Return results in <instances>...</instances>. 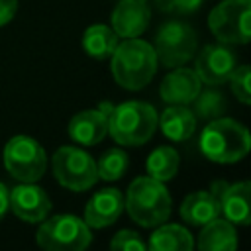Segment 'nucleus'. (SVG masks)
I'll list each match as a JSON object with an SVG mask.
<instances>
[{
	"label": "nucleus",
	"mask_w": 251,
	"mask_h": 251,
	"mask_svg": "<svg viewBox=\"0 0 251 251\" xmlns=\"http://www.w3.org/2000/svg\"><path fill=\"white\" fill-rule=\"evenodd\" d=\"M157 71V55L153 45L137 37H129L116 45L112 53V75L116 82L127 90L147 86Z\"/></svg>",
	"instance_id": "nucleus-1"
},
{
	"label": "nucleus",
	"mask_w": 251,
	"mask_h": 251,
	"mask_svg": "<svg viewBox=\"0 0 251 251\" xmlns=\"http://www.w3.org/2000/svg\"><path fill=\"white\" fill-rule=\"evenodd\" d=\"M171 204L169 190L153 176L135 178L127 188V196L124 198V208L141 227H155L163 224L171 214Z\"/></svg>",
	"instance_id": "nucleus-2"
},
{
	"label": "nucleus",
	"mask_w": 251,
	"mask_h": 251,
	"mask_svg": "<svg viewBox=\"0 0 251 251\" xmlns=\"http://www.w3.org/2000/svg\"><path fill=\"white\" fill-rule=\"evenodd\" d=\"M251 135L235 120L216 118L208 124L200 135L202 153L214 163H235L249 153Z\"/></svg>",
	"instance_id": "nucleus-3"
},
{
	"label": "nucleus",
	"mask_w": 251,
	"mask_h": 251,
	"mask_svg": "<svg viewBox=\"0 0 251 251\" xmlns=\"http://www.w3.org/2000/svg\"><path fill=\"white\" fill-rule=\"evenodd\" d=\"M157 129V112L147 102H124L108 116V131L120 145H143Z\"/></svg>",
	"instance_id": "nucleus-4"
},
{
	"label": "nucleus",
	"mask_w": 251,
	"mask_h": 251,
	"mask_svg": "<svg viewBox=\"0 0 251 251\" xmlns=\"http://www.w3.org/2000/svg\"><path fill=\"white\" fill-rule=\"evenodd\" d=\"M37 245L47 251H82L90 245V229L84 220L63 214L45 220L37 229Z\"/></svg>",
	"instance_id": "nucleus-5"
},
{
	"label": "nucleus",
	"mask_w": 251,
	"mask_h": 251,
	"mask_svg": "<svg viewBox=\"0 0 251 251\" xmlns=\"http://www.w3.org/2000/svg\"><path fill=\"white\" fill-rule=\"evenodd\" d=\"M51 165H53L55 178L69 190L82 192V190H88L98 180L94 159L78 147L65 145L57 149Z\"/></svg>",
	"instance_id": "nucleus-6"
},
{
	"label": "nucleus",
	"mask_w": 251,
	"mask_h": 251,
	"mask_svg": "<svg viewBox=\"0 0 251 251\" xmlns=\"http://www.w3.org/2000/svg\"><path fill=\"white\" fill-rule=\"evenodd\" d=\"M4 165L14 178L22 182H35L45 173L47 157L33 137L16 135L4 147Z\"/></svg>",
	"instance_id": "nucleus-7"
},
{
	"label": "nucleus",
	"mask_w": 251,
	"mask_h": 251,
	"mask_svg": "<svg viewBox=\"0 0 251 251\" xmlns=\"http://www.w3.org/2000/svg\"><path fill=\"white\" fill-rule=\"evenodd\" d=\"M249 18V0H224L210 12L208 25L222 43H247L251 37Z\"/></svg>",
	"instance_id": "nucleus-8"
},
{
	"label": "nucleus",
	"mask_w": 251,
	"mask_h": 251,
	"mask_svg": "<svg viewBox=\"0 0 251 251\" xmlns=\"http://www.w3.org/2000/svg\"><path fill=\"white\" fill-rule=\"evenodd\" d=\"M155 55L165 67H180L196 53V33L194 27L173 20L161 25L155 35Z\"/></svg>",
	"instance_id": "nucleus-9"
},
{
	"label": "nucleus",
	"mask_w": 251,
	"mask_h": 251,
	"mask_svg": "<svg viewBox=\"0 0 251 251\" xmlns=\"http://www.w3.org/2000/svg\"><path fill=\"white\" fill-rule=\"evenodd\" d=\"M218 202H220V214L226 216L227 222L235 226H247L251 222V208H249V194H251V184L245 182H235L227 184L224 180H216L210 190Z\"/></svg>",
	"instance_id": "nucleus-10"
},
{
	"label": "nucleus",
	"mask_w": 251,
	"mask_h": 251,
	"mask_svg": "<svg viewBox=\"0 0 251 251\" xmlns=\"http://www.w3.org/2000/svg\"><path fill=\"white\" fill-rule=\"evenodd\" d=\"M235 67H237L235 53L229 47L218 43V45H206L198 53L194 73L198 75L200 82L214 86V84H224Z\"/></svg>",
	"instance_id": "nucleus-11"
},
{
	"label": "nucleus",
	"mask_w": 251,
	"mask_h": 251,
	"mask_svg": "<svg viewBox=\"0 0 251 251\" xmlns=\"http://www.w3.org/2000/svg\"><path fill=\"white\" fill-rule=\"evenodd\" d=\"M8 204L12 212L27 224L43 222L47 218V212L51 210L47 194L33 182H24L12 188V192H8Z\"/></svg>",
	"instance_id": "nucleus-12"
},
{
	"label": "nucleus",
	"mask_w": 251,
	"mask_h": 251,
	"mask_svg": "<svg viewBox=\"0 0 251 251\" xmlns=\"http://www.w3.org/2000/svg\"><path fill=\"white\" fill-rule=\"evenodd\" d=\"M151 20V10L145 0H120L112 12V29L118 37L129 39L141 35Z\"/></svg>",
	"instance_id": "nucleus-13"
},
{
	"label": "nucleus",
	"mask_w": 251,
	"mask_h": 251,
	"mask_svg": "<svg viewBox=\"0 0 251 251\" xmlns=\"http://www.w3.org/2000/svg\"><path fill=\"white\" fill-rule=\"evenodd\" d=\"M122 212H124V194L118 188H102L88 200L84 210V222L88 227L102 229L112 226Z\"/></svg>",
	"instance_id": "nucleus-14"
},
{
	"label": "nucleus",
	"mask_w": 251,
	"mask_h": 251,
	"mask_svg": "<svg viewBox=\"0 0 251 251\" xmlns=\"http://www.w3.org/2000/svg\"><path fill=\"white\" fill-rule=\"evenodd\" d=\"M200 84L202 82L194 71L178 67L163 78L159 92L167 104H188L200 92Z\"/></svg>",
	"instance_id": "nucleus-15"
},
{
	"label": "nucleus",
	"mask_w": 251,
	"mask_h": 251,
	"mask_svg": "<svg viewBox=\"0 0 251 251\" xmlns=\"http://www.w3.org/2000/svg\"><path fill=\"white\" fill-rule=\"evenodd\" d=\"M108 133V114L104 110H84L69 122V135L82 145H96Z\"/></svg>",
	"instance_id": "nucleus-16"
},
{
	"label": "nucleus",
	"mask_w": 251,
	"mask_h": 251,
	"mask_svg": "<svg viewBox=\"0 0 251 251\" xmlns=\"http://www.w3.org/2000/svg\"><path fill=\"white\" fill-rule=\"evenodd\" d=\"M237 247V233L231 222L214 218L202 226L198 235V249L202 251H231Z\"/></svg>",
	"instance_id": "nucleus-17"
},
{
	"label": "nucleus",
	"mask_w": 251,
	"mask_h": 251,
	"mask_svg": "<svg viewBox=\"0 0 251 251\" xmlns=\"http://www.w3.org/2000/svg\"><path fill=\"white\" fill-rule=\"evenodd\" d=\"M180 216L190 226H204L220 216V202L210 190L188 194L180 204Z\"/></svg>",
	"instance_id": "nucleus-18"
},
{
	"label": "nucleus",
	"mask_w": 251,
	"mask_h": 251,
	"mask_svg": "<svg viewBox=\"0 0 251 251\" xmlns=\"http://www.w3.org/2000/svg\"><path fill=\"white\" fill-rule=\"evenodd\" d=\"M163 133L173 141H186L196 129V116L184 104H171L159 120Z\"/></svg>",
	"instance_id": "nucleus-19"
},
{
	"label": "nucleus",
	"mask_w": 251,
	"mask_h": 251,
	"mask_svg": "<svg viewBox=\"0 0 251 251\" xmlns=\"http://www.w3.org/2000/svg\"><path fill=\"white\" fill-rule=\"evenodd\" d=\"M194 245L192 235L188 229L176 224L161 226L157 227L149 237V249L151 251H190Z\"/></svg>",
	"instance_id": "nucleus-20"
},
{
	"label": "nucleus",
	"mask_w": 251,
	"mask_h": 251,
	"mask_svg": "<svg viewBox=\"0 0 251 251\" xmlns=\"http://www.w3.org/2000/svg\"><path fill=\"white\" fill-rule=\"evenodd\" d=\"M116 45H118L116 31L104 24H94L86 27L82 35V47L94 59H108L114 53Z\"/></svg>",
	"instance_id": "nucleus-21"
},
{
	"label": "nucleus",
	"mask_w": 251,
	"mask_h": 251,
	"mask_svg": "<svg viewBox=\"0 0 251 251\" xmlns=\"http://www.w3.org/2000/svg\"><path fill=\"white\" fill-rule=\"evenodd\" d=\"M178 171V153L169 147V145H161L157 147L149 159H147V173L149 176L165 182L171 180Z\"/></svg>",
	"instance_id": "nucleus-22"
},
{
	"label": "nucleus",
	"mask_w": 251,
	"mask_h": 251,
	"mask_svg": "<svg viewBox=\"0 0 251 251\" xmlns=\"http://www.w3.org/2000/svg\"><path fill=\"white\" fill-rule=\"evenodd\" d=\"M192 102H194V112L192 114L202 118V120H216L227 110L226 96L220 90H214V88L198 92Z\"/></svg>",
	"instance_id": "nucleus-23"
},
{
	"label": "nucleus",
	"mask_w": 251,
	"mask_h": 251,
	"mask_svg": "<svg viewBox=\"0 0 251 251\" xmlns=\"http://www.w3.org/2000/svg\"><path fill=\"white\" fill-rule=\"evenodd\" d=\"M127 169V155L122 149H108L100 161L96 163L98 178L102 180H118Z\"/></svg>",
	"instance_id": "nucleus-24"
},
{
	"label": "nucleus",
	"mask_w": 251,
	"mask_h": 251,
	"mask_svg": "<svg viewBox=\"0 0 251 251\" xmlns=\"http://www.w3.org/2000/svg\"><path fill=\"white\" fill-rule=\"evenodd\" d=\"M249 78H251V71L247 65L235 67L233 73L229 75V84H231V92L235 94V98L243 104L251 102V90H249Z\"/></svg>",
	"instance_id": "nucleus-25"
},
{
	"label": "nucleus",
	"mask_w": 251,
	"mask_h": 251,
	"mask_svg": "<svg viewBox=\"0 0 251 251\" xmlns=\"http://www.w3.org/2000/svg\"><path fill=\"white\" fill-rule=\"evenodd\" d=\"M110 247L116 251H145V243L143 239L131 231V229H122L120 233L114 235V239L110 241Z\"/></svg>",
	"instance_id": "nucleus-26"
},
{
	"label": "nucleus",
	"mask_w": 251,
	"mask_h": 251,
	"mask_svg": "<svg viewBox=\"0 0 251 251\" xmlns=\"http://www.w3.org/2000/svg\"><path fill=\"white\" fill-rule=\"evenodd\" d=\"M155 4L163 12H180V14H186V12L198 10L200 4H202V0H155Z\"/></svg>",
	"instance_id": "nucleus-27"
},
{
	"label": "nucleus",
	"mask_w": 251,
	"mask_h": 251,
	"mask_svg": "<svg viewBox=\"0 0 251 251\" xmlns=\"http://www.w3.org/2000/svg\"><path fill=\"white\" fill-rule=\"evenodd\" d=\"M18 10V0H0V25L8 24Z\"/></svg>",
	"instance_id": "nucleus-28"
},
{
	"label": "nucleus",
	"mask_w": 251,
	"mask_h": 251,
	"mask_svg": "<svg viewBox=\"0 0 251 251\" xmlns=\"http://www.w3.org/2000/svg\"><path fill=\"white\" fill-rule=\"evenodd\" d=\"M8 208H10V204H8V188L0 182V220L4 218Z\"/></svg>",
	"instance_id": "nucleus-29"
}]
</instances>
